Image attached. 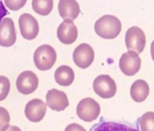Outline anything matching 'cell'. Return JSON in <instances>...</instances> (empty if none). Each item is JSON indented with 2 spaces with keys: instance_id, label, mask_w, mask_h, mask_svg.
Here are the masks:
<instances>
[{
  "instance_id": "6da1fadb",
  "label": "cell",
  "mask_w": 154,
  "mask_h": 131,
  "mask_svg": "<svg viewBox=\"0 0 154 131\" xmlns=\"http://www.w3.org/2000/svg\"><path fill=\"white\" fill-rule=\"evenodd\" d=\"M96 33L103 39H112L120 33L122 24L117 17L112 15H105L95 23Z\"/></svg>"
},
{
  "instance_id": "7a4b0ae2",
  "label": "cell",
  "mask_w": 154,
  "mask_h": 131,
  "mask_svg": "<svg viewBox=\"0 0 154 131\" xmlns=\"http://www.w3.org/2000/svg\"><path fill=\"white\" fill-rule=\"evenodd\" d=\"M56 52L54 48L49 45H42L34 52L33 60L38 70L46 71L50 70L56 63Z\"/></svg>"
},
{
  "instance_id": "3957f363",
  "label": "cell",
  "mask_w": 154,
  "mask_h": 131,
  "mask_svg": "<svg viewBox=\"0 0 154 131\" xmlns=\"http://www.w3.org/2000/svg\"><path fill=\"white\" fill-rule=\"evenodd\" d=\"M139 119L134 123L128 121H109L103 117H100L98 123L93 125L89 131H140Z\"/></svg>"
},
{
  "instance_id": "277c9868",
  "label": "cell",
  "mask_w": 154,
  "mask_h": 131,
  "mask_svg": "<svg viewBox=\"0 0 154 131\" xmlns=\"http://www.w3.org/2000/svg\"><path fill=\"white\" fill-rule=\"evenodd\" d=\"M100 106L93 98L87 97L79 101L76 107V114L79 118L85 122H92L99 117Z\"/></svg>"
},
{
  "instance_id": "5b68a950",
  "label": "cell",
  "mask_w": 154,
  "mask_h": 131,
  "mask_svg": "<svg viewBox=\"0 0 154 131\" xmlns=\"http://www.w3.org/2000/svg\"><path fill=\"white\" fill-rule=\"evenodd\" d=\"M125 42L129 51H133L138 55L142 53L146 42L144 32L137 26H132L126 31Z\"/></svg>"
},
{
  "instance_id": "8992f818",
  "label": "cell",
  "mask_w": 154,
  "mask_h": 131,
  "mask_svg": "<svg viewBox=\"0 0 154 131\" xmlns=\"http://www.w3.org/2000/svg\"><path fill=\"white\" fill-rule=\"evenodd\" d=\"M93 90L100 97L110 99L116 93V84L109 75H100L93 81Z\"/></svg>"
},
{
  "instance_id": "52a82bcc",
  "label": "cell",
  "mask_w": 154,
  "mask_h": 131,
  "mask_svg": "<svg viewBox=\"0 0 154 131\" xmlns=\"http://www.w3.org/2000/svg\"><path fill=\"white\" fill-rule=\"evenodd\" d=\"M141 67V59L137 52L128 51L122 55L119 60V68L123 74L129 76L137 73Z\"/></svg>"
},
{
  "instance_id": "ba28073f",
  "label": "cell",
  "mask_w": 154,
  "mask_h": 131,
  "mask_svg": "<svg viewBox=\"0 0 154 131\" xmlns=\"http://www.w3.org/2000/svg\"><path fill=\"white\" fill-rule=\"evenodd\" d=\"M19 26L21 35L27 40L34 39L39 31L36 19L29 13H24L20 16L19 19Z\"/></svg>"
},
{
  "instance_id": "9c48e42d",
  "label": "cell",
  "mask_w": 154,
  "mask_h": 131,
  "mask_svg": "<svg viewBox=\"0 0 154 131\" xmlns=\"http://www.w3.org/2000/svg\"><path fill=\"white\" fill-rule=\"evenodd\" d=\"M94 51L87 43H82L74 49L72 60L77 67L86 69L91 66L94 60Z\"/></svg>"
},
{
  "instance_id": "30bf717a",
  "label": "cell",
  "mask_w": 154,
  "mask_h": 131,
  "mask_svg": "<svg viewBox=\"0 0 154 131\" xmlns=\"http://www.w3.org/2000/svg\"><path fill=\"white\" fill-rule=\"evenodd\" d=\"M38 86V79L33 72L26 70L19 74L16 80V88L22 94L29 95L35 91Z\"/></svg>"
},
{
  "instance_id": "8fae6325",
  "label": "cell",
  "mask_w": 154,
  "mask_h": 131,
  "mask_svg": "<svg viewBox=\"0 0 154 131\" xmlns=\"http://www.w3.org/2000/svg\"><path fill=\"white\" fill-rule=\"evenodd\" d=\"M16 41L14 22L11 18H3L0 23V45L10 47Z\"/></svg>"
},
{
  "instance_id": "7c38bea8",
  "label": "cell",
  "mask_w": 154,
  "mask_h": 131,
  "mask_svg": "<svg viewBox=\"0 0 154 131\" xmlns=\"http://www.w3.org/2000/svg\"><path fill=\"white\" fill-rule=\"evenodd\" d=\"M46 99V107L57 112L66 110L69 105L67 95L63 91L56 89H52L48 91Z\"/></svg>"
},
{
  "instance_id": "4fadbf2b",
  "label": "cell",
  "mask_w": 154,
  "mask_h": 131,
  "mask_svg": "<svg viewBox=\"0 0 154 131\" xmlns=\"http://www.w3.org/2000/svg\"><path fill=\"white\" fill-rule=\"evenodd\" d=\"M46 104L40 99H33L28 102L25 107V115L31 122L42 120L46 113Z\"/></svg>"
},
{
  "instance_id": "5bb4252c",
  "label": "cell",
  "mask_w": 154,
  "mask_h": 131,
  "mask_svg": "<svg viewBox=\"0 0 154 131\" xmlns=\"http://www.w3.org/2000/svg\"><path fill=\"white\" fill-rule=\"evenodd\" d=\"M78 30L72 20H64L57 29V37L63 44L70 45L76 40Z\"/></svg>"
},
{
  "instance_id": "9a60e30c",
  "label": "cell",
  "mask_w": 154,
  "mask_h": 131,
  "mask_svg": "<svg viewBox=\"0 0 154 131\" xmlns=\"http://www.w3.org/2000/svg\"><path fill=\"white\" fill-rule=\"evenodd\" d=\"M59 13L64 20H74L80 13L79 3L73 0H61L58 5Z\"/></svg>"
},
{
  "instance_id": "2e32d148",
  "label": "cell",
  "mask_w": 154,
  "mask_h": 131,
  "mask_svg": "<svg viewBox=\"0 0 154 131\" xmlns=\"http://www.w3.org/2000/svg\"><path fill=\"white\" fill-rule=\"evenodd\" d=\"M149 86L145 80H138L132 84L130 88V96L135 102L142 103L148 97Z\"/></svg>"
},
{
  "instance_id": "e0dca14e",
  "label": "cell",
  "mask_w": 154,
  "mask_h": 131,
  "mask_svg": "<svg viewBox=\"0 0 154 131\" xmlns=\"http://www.w3.org/2000/svg\"><path fill=\"white\" fill-rule=\"evenodd\" d=\"M74 79L75 73L73 70L66 65L58 67L55 72V80L60 86H69L73 83Z\"/></svg>"
},
{
  "instance_id": "ac0fdd59",
  "label": "cell",
  "mask_w": 154,
  "mask_h": 131,
  "mask_svg": "<svg viewBox=\"0 0 154 131\" xmlns=\"http://www.w3.org/2000/svg\"><path fill=\"white\" fill-rule=\"evenodd\" d=\"M32 6L37 14L40 16H48L51 11L53 10V1L52 0H46V1L34 0L32 2Z\"/></svg>"
},
{
  "instance_id": "d6986e66",
  "label": "cell",
  "mask_w": 154,
  "mask_h": 131,
  "mask_svg": "<svg viewBox=\"0 0 154 131\" xmlns=\"http://www.w3.org/2000/svg\"><path fill=\"white\" fill-rule=\"evenodd\" d=\"M140 131H154V113L146 112L139 118Z\"/></svg>"
},
{
  "instance_id": "ffe728a7",
  "label": "cell",
  "mask_w": 154,
  "mask_h": 131,
  "mask_svg": "<svg viewBox=\"0 0 154 131\" xmlns=\"http://www.w3.org/2000/svg\"><path fill=\"white\" fill-rule=\"evenodd\" d=\"M10 81L6 76H0V101L7 97L10 91Z\"/></svg>"
},
{
  "instance_id": "44dd1931",
  "label": "cell",
  "mask_w": 154,
  "mask_h": 131,
  "mask_svg": "<svg viewBox=\"0 0 154 131\" xmlns=\"http://www.w3.org/2000/svg\"><path fill=\"white\" fill-rule=\"evenodd\" d=\"M10 115L8 110L4 107H0V131L5 130L9 126Z\"/></svg>"
},
{
  "instance_id": "7402d4cb",
  "label": "cell",
  "mask_w": 154,
  "mask_h": 131,
  "mask_svg": "<svg viewBox=\"0 0 154 131\" xmlns=\"http://www.w3.org/2000/svg\"><path fill=\"white\" fill-rule=\"evenodd\" d=\"M4 2H5L6 7L9 8V9L17 11L19 9H22L26 5L27 1H26V0H22V1H9V0H5Z\"/></svg>"
},
{
  "instance_id": "603a6c76",
  "label": "cell",
  "mask_w": 154,
  "mask_h": 131,
  "mask_svg": "<svg viewBox=\"0 0 154 131\" xmlns=\"http://www.w3.org/2000/svg\"><path fill=\"white\" fill-rule=\"evenodd\" d=\"M65 131H86L84 127H82L81 125L78 123L69 124L66 127Z\"/></svg>"
},
{
  "instance_id": "cb8c5ba5",
  "label": "cell",
  "mask_w": 154,
  "mask_h": 131,
  "mask_svg": "<svg viewBox=\"0 0 154 131\" xmlns=\"http://www.w3.org/2000/svg\"><path fill=\"white\" fill-rule=\"evenodd\" d=\"M7 14H9V12L5 7L3 2L2 1H0V23L2 21V19L5 17Z\"/></svg>"
},
{
  "instance_id": "d4e9b609",
  "label": "cell",
  "mask_w": 154,
  "mask_h": 131,
  "mask_svg": "<svg viewBox=\"0 0 154 131\" xmlns=\"http://www.w3.org/2000/svg\"><path fill=\"white\" fill-rule=\"evenodd\" d=\"M3 131H22V129L16 126H10V125H9V126Z\"/></svg>"
}]
</instances>
